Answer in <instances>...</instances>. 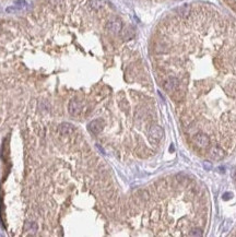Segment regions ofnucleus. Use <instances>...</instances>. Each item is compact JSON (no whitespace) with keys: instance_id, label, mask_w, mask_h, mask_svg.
I'll list each match as a JSON object with an SVG mask.
<instances>
[{"instance_id":"39448f33","label":"nucleus","mask_w":236,"mask_h":237,"mask_svg":"<svg viewBox=\"0 0 236 237\" xmlns=\"http://www.w3.org/2000/svg\"><path fill=\"white\" fill-rule=\"evenodd\" d=\"M59 131L63 136H70L71 133L74 131V128L71 124H68V122H63L61 124L60 127H59Z\"/></svg>"},{"instance_id":"20e7f679","label":"nucleus","mask_w":236,"mask_h":237,"mask_svg":"<svg viewBox=\"0 0 236 237\" xmlns=\"http://www.w3.org/2000/svg\"><path fill=\"white\" fill-rule=\"evenodd\" d=\"M88 128H89V131H90L91 133H93V135H98L104 128L103 119L98 118V119L92 120V121L89 124Z\"/></svg>"},{"instance_id":"f03ea898","label":"nucleus","mask_w":236,"mask_h":237,"mask_svg":"<svg viewBox=\"0 0 236 237\" xmlns=\"http://www.w3.org/2000/svg\"><path fill=\"white\" fill-rule=\"evenodd\" d=\"M106 30L111 32L112 34H118L123 30V23L119 19H113V20L108 21L106 24Z\"/></svg>"},{"instance_id":"7ed1b4c3","label":"nucleus","mask_w":236,"mask_h":237,"mask_svg":"<svg viewBox=\"0 0 236 237\" xmlns=\"http://www.w3.org/2000/svg\"><path fill=\"white\" fill-rule=\"evenodd\" d=\"M82 108H83V105H82V103H81V101H79V100L73 98V100H71L70 103H69L68 110L72 116L80 115L81 112H82Z\"/></svg>"},{"instance_id":"423d86ee","label":"nucleus","mask_w":236,"mask_h":237,"mask_svg":"<svg viewBox=\"0 0 236 237\" xmlns=\"http://www.w3.org/2000/svg\"><path fill=\"white\" fill-rule=\"evenodd\" d=\"M105 5V0H91L90 1V7L93 10H100L104 7Z\"/></svg>"},{"instance_id":"1a4fd4ad","label":"nucleus","mask_w":236,"mask_h":237,"mask_svg":"<svg viewBox=\"0 0 236 237\" xmlns=\"http://www.w3.org/2000/svg\"><path fill=\"white\" fill-rule=\"evenodd\" d=\"M235 180H236V176H235Z\"/></svg>"},{"instance_id":"6e6552de","label":"nucleus","mask_w":236,"mask_h":237,"mask_svg":"<svg viewBox=\"0 0 236 237\" xmlns=\"http://www.w3.org/2000/svg\"><path fill=\"white\" fill-rule=\"evenodd\" d=\"M232 235H234V236H236V231H235V232H234V233H233V234H232Z\"/></svg>"},{"instance_id":"f257e3e1","label":"nucleus","mask_w":236,"mask_h":237,"mask_svg":"<svg viewBox=\"0 0 236 237\" xmlns=\"http://www.w3.org/2000/svg\"><path fill=\"white\" fill-rule=\"evenodd\" d=\"M155 52L168 56L162 87L186 141L207 160L236 152V21L186 6L166 25Z\"/></svg>"},{"instance_id":"0eeeda50","label":"nucleus","mask_w":236,"mask_h":237,"mask_svg":"<svg viewBox=\"0 0 236 237\" xmlns=\"http://www.w3.org/2000/svg\"><path fill=\"white\" fill-rule=\"evenodd\" d=\"M63 0H49V2L50 5H53V6H59L63 3Z\"/></svg>"}]
</instances>
